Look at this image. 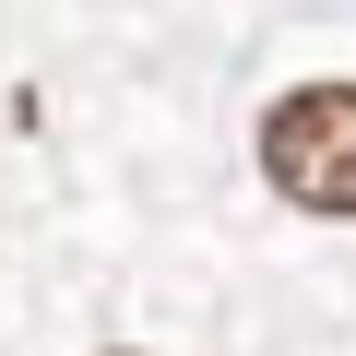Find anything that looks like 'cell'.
<instances>
[{
	"label": "cell",
	"instance_id": "obj_1",
	"mask_svg": "<svg viewBox=\"0 0 356 356\" xmlns=\"http://www.w3.org/2000/svg\"><path fill=\"white\" fill-rule=\"evenodd\" d=\"M261 178L297 214H356V83H297L261 107Z\"/></svg>",
	"mask_w": 356,
	"mask_h": 356
}]
</instances>
